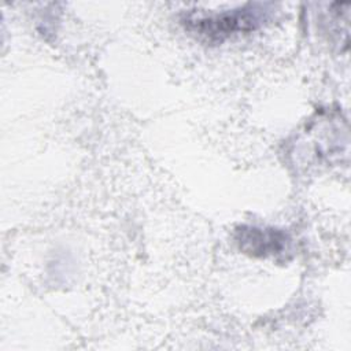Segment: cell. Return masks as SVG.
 I'll use <instances>...</instances> for the list:
<instances>
[{
  "instance_id": "7a4b0ae2",
  "label": "cell",
  "mask_w": 351,
  "mask_h": 351,
  "mask_svg": "<svg viewBox=\"0 0 351 351\" xmlns=\"http://www.w3.org/2000/svg\"><path fill=\"white\" fill-rule=\"evenodd\" d=\"M237 241L240 248L254 256L274 255L284 250L287 237L282 232L276 229H259L243 226L237 230Z\"/></svg>"
},
{
  "instance_id": "6da1fadb",
  "label": "cell",
  "mask_w": 351,
  "mask_h": 351,
  "mask_svg": "<svg viewBox=\"0 0 351 351\" xmlns=\"http://www.w3.org/2000/svg\"><path fill=\"white\" fill-rule=\"evenodd\" d=\"M261 8L247 5L233 11H223L207 15H191L186 19L188 29L203 40L217 43L228 38L236 32H247L259 23Z\"/></svg>"
}]
</instances>
